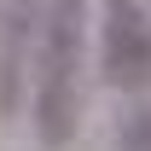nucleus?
I'll return each instance as SVG.
<instances>
[{
    "instance_id": "f257e3e1",
    "label": "nucleus",
    "mask_w": 151,
    "mask_h": 151,
    "mask_svg": "<svg viewBox=\"0 0 151 151\" xmlns=\"http://www.w3.org/2000/svg\"><path fill=\"white\" fill-rule=\"evenodd\" d=\"M81 29L87 0H47L29 58V128L47 151H64L81 128Z\"/></svg>"
},
{
    "instance_id": "f03ea898",
    "label": "nucleus",
    "mask_w": 151,
    "mask_h": 151,
    "mask_svg": "<svg viewBox=\"0 0 151 151\" xmlns=\"http://www.w3.org/2000/svg\"><path fill=\"white\" fill-rule=\"evenodd\" d=\"M99 81L116 93L151 87V6L145 0H105V12H99Z\"/></svg>"
},
{
    "instance_id": "7ed1b4c3",
    "label": "nucleus",
    "mask_w": 151,
    "mask_h": 151,
    "mask_svg": "<svg viewBox=\"0 0 151 151\" xmlns=\"http://www.w3.org/2000/svg\"><path fill=\"white\" fill-rule=\"evenodd\" d=\"M47 18V0H6V41H0V116L23 111V81H29V58L35 35Z\"/></svg>"
},
{
    "instance_id": "20e7f679",
    "label": "nucleus",
    "mask_w": 151,
    "mask_h": 151,
    "mask_svg": "<svg viewBox=\"0 0 151 151\" xmlns=\"http://www.w3.org/2000/svg\"><path fill=\"white\" fill-rule=\"evenodd\" d=\"M116 151H151V105H128L116 116Z\"/></svg>"
}]
</instances>
